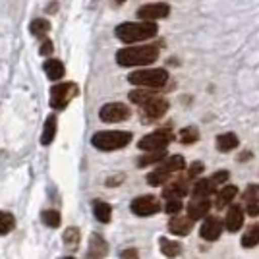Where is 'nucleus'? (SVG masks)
Returning a JSON list of instances; mask_svg holds the SVG:
<instances>
[{"label":"nucleus","mask_w":259,"mask_h":259,"mask_svg":"<svg viewBox=\"0 0 259 259\" xmlns=\"http://www.w3.org/2000/svg\"><path fill=\"white\" fill-rule=\"evenodd\" d=\"M128 81L134 85L157 89V87H162L168 81V72L162 70V68H147V70L143 68L138 72H132L128 76Z\"/></svg>","instance_id":"obj_3"},{"label":"nucleus","mask_w":259,"mask_h":259,"mask_svg":"<svg viewBox=\"0 0 259 259\" xmlns=\"http://www.w3.org/2000/svg\"><path fill=\"white\" fill-rule=\"evenodd\" d=\"M45 72H47V77L49 79H53V81H58V79H62L64 77V64L60 62V60H56V58H51V60H47L45 62Z\"/></svg>","instance_id":"obj_17"},{"label":"nucleus","mask_w":259,"mask_h":259,"mask_svg":"<svg viewBox=\"0 0 259 259\" xmlns=\"http://www.w3.org/2000/svg\"><path fill=\"white\" fill-rule=\"evenodd\" d=\"M248 205H246V211H248L249 217H257L259 215V203L255 199H251V201H246Z\"/></svg>","instance_id":"obj_37"},{"label":"nucleus","mask_w":259,"mask_h":259,"mask_svg":"<svg viewBox=\"0 0 259 259\" xmlns=\"http://www.w3.org/2000/svg\"><path fill=\"white\" fill-rule=\"evenodd\" d=\"M130 209H132L134 215L149 217L161 211V203H159V199L153 197V195H141V197H136V199L132 201Z\"/></svg>","instance_id":"obj_8"},{"label":"nucleus","mask_w":259,"mask_h":259,"mask_svg":"<svg viewBox=\"0 0 259 259\" xmlns=\"http://www.w3.org/2000/svg\"><path fill=\"white\" fill-rule=\"evenodd\" d=\"M172 141V134L168 130H157L153 134H147L141 138L138 147L143 151H157V149H166V145Z\"/></svg>","instance_id":"obj_7"},{"label":"nucleus","mask_w":259,"mask_h":259,"mask_svg":"<svg viewBox=\"0 0 259 259\" xmlns=\"http://www.w3.org/2000/svg\"><path fill=\"white\" fill-rule=\"evenodd\" d=\"M236 147H238V136L232 134V132L223 134V136L217 138V149H219V151L228 153V151H232V149H236Z\"/></svg>","instance_id":"obj_19"},{"label":"nucleus","mask_w":259,"mask_h":259,"mask_svg":"<svg viewBox=\"0 0 259 259\" xmlns=\"http://www.w3.org/2000/svg\"><path fill=\"white\" fill-rule=\"evenodd\" d=\"M122 259H140V253L136 249H124L122 251Z\"/></svg>","instance_id":"obj_39"},{"label":"nucleus","mask_w":259,"mask_h":259,"mask_svg":"<svg viewBox=\"0 0 259 259\" xmlns=\"http://www.w3.org/2000/svg\"><path fill=\"white\" fill-rule=\"evenodd\" d=\"M155 95H157V93H155V91H151V89H149V87H141V89H134V91H130V101H132V103H136V105H143V103H147V101H149V99L151 97H155Z\"/></svg>","instance_id":"obj_24"},{"label":"nucleus","mask_w":259,"mask_h":259,"mask_svg":"<svg viewBox=\"0 0 259 259\" xmlns=\"http://www.w3.org/2000/svg\"><path fill=\"white\" fill-rule=\"evenodd\" d=\"M56 136V116L51 114L49 118L45 120L43 134H41V145H51Z\"/></svg>","instance_id":"obj_21"},{"label":"nucleus","mask_w":259,"mask_h":259,"mask_svg":"<svg viewBox=\"0 0 259 259\" xmlns=\"http://www.w3.org/2000/svg\"><path fill=\"white\" fill-rule=\"evenodd\" d=\"M108 251V246L107 242L103 240L101 236H91V242H89V255H87V259H103L105 255H107Z\"/></svg>","instance_id":"obj_16"},{"label":"nucleus","mask_w":259,"mask_h":259,"mask_svg":"<svg viewBox=\"0 0 259 259\" xmlns=\"http://www.w3.org/2000/svg\"><path fill=\"white\" fill-rule=\"evenodd\" d=\"M228 176H230V174H228V170H221V172L213 174L209 180H211V184H213L215 188H221V186H223V184L228 180Z\"/></svg>","instance_id":"obj_33"},{"label":"nucleus","mask_w":259,"mask_h":259,"mask_svg":"<svg viewBox=\"0 0 259 259\" xmlns=\"http://www.w3.org/2000/svg\"><path fill=\"white\" fill-rule=\"evenodd\" d=\"M64 244L68 248H76L79 244V230L77 228H68L64 232Z\"/></svg>","instance_id":"obj_32"},{"label":"nucleus","mask_w":259,"mask_h":259,"mask_svg":"<svg viewBox=\"0 0 259 259\" xmlns=\"http://www.w3.org/2000/svg\"><path fill=\"white\" fill-rule=\"evenodd\" d=\"M93 213H95L99 223H110L112 207L108 205V203H105V201H95L93 203Z\"/></svg>","instance_id":"obj_25"},{"label":"nucleus","mask_w":259,"mask_h":259,"mask_svg":"<svg viewBox=\"0 0 259 259\" xmlns=\"http://www.w3.org/2000/svg\"><path fill=\"white\" fill-rule=\"evenodd\" d=\"M130 108L124 105V103H108L105 107L99 110V118L103 122H122V120H128L130 118Z\"/></svg>","instance_id":"obj_9"},{"label":"nucleus","mask_w":259,"mask_h":259,"mask_svg":"<svg viewBox=\"0 0 259 259\" xmlns=\"http://www.w3.org/2000/svg\"><path fill=\"white\" fill-rule=\"evenodd\" d=\"M180 209H182L180 199H168V201H166V207H164V211H166L168 215H178Z\"/></svg>","instance_id":"obj_34"},{"label":"nucleus","mask_w":259,"mask_h":259,"mask_svg":"<svg viewBox=\"0 0 259 259\" xmlns=\"http://www.w3.org/2000/svg\"><path fill=\"white\" fill-rule=\"evenodd\" d=\"M217 188L211 184L209 178H201V180H197L194 186V195L195 197H209V195L215 192Z\"/></svg>","instance_id":"obj_26"},{"label":"nucleus","mask_w":259,"mask_h":259,"mask_svg":"<svg viewBox=\"0 0 259 259\" xmlns=\"http://www.w3.org/2000/svg\"><path fill=\"white\" fill-rule=\"evenodd\" d=\"M244 225V211L238 205H230L227 213V221H225V227L228 232H238Z\"/></svg>","instance_id":"obj_15"},{"label":"nucleus","mask_w":259,"mask_h":259,"mask_svg":"<svg viewBox=\"0 0 259 259\" xmlns=\"http://www.w3.org/2000/svg\"><path fill=\"white\" fill-rule=\"evenodd\" d=\"M259 244V227L257 225H253V227H249L246 230V234L242 236V246L244 248H253V246H257Z\"/></svg>","instance_id":"obj_29"},{"label":"nucleus","mask_w":259,"mask_h":259,"mask_svg":"<svg viewBox=\"0 0 259 259\" xmlns=\"http://www.w3.org/2000/svg\"><path fill=\"white\" fill-rule=\"evenodd\" d=\"M186 166L182 155H172L168 159H162V162L157 166V170H153L151 174H147V182L151 186H161L166 180H170V174L182 170Z\"/></svg>","instance_id":"obj_5"},{"label":"nucleus","mask_w":259,"mask_h":259,"mask_svg":"<svg viewBox=\"0 0 259 259\" xmlns=\"http://www.w3.org/2000/svg\"><path fill=\"white\" fill-rule=\"evenodd\" d=\"M112 2H114V4H116V6H120V4H124V2H126V0H112Z\"/></svg>","instance_id":"obj_40"},{"label":"nucleus","mask_w":259,"mask_h":259,"mask_svg":"<svg viewBox=\"0 0 259 259\" xmlns=\"http://www.w3.org/2000/svg\"><path fill=\"white\" fill-rule=\"evenodd\" d=\"M64 259H74V257H64Z\"/></svg>","instance_id":"obj_41"},{"label":"nucleus","mask_w":259,"mask_h":259,"mask_svg":"<svg viewBox=\"0 0 259 259\" xmlns=\"http://www.w3.org/2000/svg\"><path fill=\"white\" fill-rule=\"evenodd\" d=\"M166 157L164 149H157V151H147V155H143L141 159H138V166H149L153 162H159Z\"/></svg>","instance_id":"obj_28"},{"label":"nucleus","mask_w":259,"mask_h":259,"mask_svg":"<svg viewBox=\"0 0 259 259\" xmlns=\"http://www.w3.org/2000/svg\"><path fill=\"white\" fill-rule=\"evenodd\" d=\"M14 228H16V219H14V215L6 213V211H0V236L10 234Z\"/></svg>","instance_id":"obj_27"},{"label":"nucleus","mask_w":259,"mask_h":259,"mask_svg":"<svg viewBox=\"0 0 259 259\" xmlns=\"http://www.w3.org/2000/svg\"><path fill=\"white\" fill-rule=\"evenodd\" d=\"M192 228H194V223H192L190 217L176 215L174 219H170V223H168V230H170L172 234H176V236H186V234H190Z\"/></svg>","instance_id":"obj_14"},{"label":"nucleus","mask_w":259,"mask_h":259,"mask_svg":"<svg viewBox=\"0 0 259 259\" xmlns=\"http://www.w3.org/2000/svg\"><path fill=\"white\" fill-rule=\"evenodd\" d=\"M180 141L182 143H186V145H190V143H195V141L199 140V132H197V128H184L180 130Z\"/></svg>","instance_id":"obj_31"},{"label":"nucleus","mask_w":259,"mask_h":259,"mask_svg":"<svg viewBox=\"0 0 259 259\" xmlns=\"http://www.w3.org/2000/svg\"><path fill=\"white\" fill-rule=\"evenodd\" d=\"M209 209H211L209 197H195L194 195L192 201H190V205H188V217H190L192 221L203 219V217H207Z\"/></svg>","instance_id":"obj_12"},{"label":"nucleus","mask_w":259,"mask_h":259,"mask_svg":"<svg viewBox=\"0 0 259 259\" xmlns=\"http://www.w3.org/2000/svg\"><path fill=\"white\" fill-rule=\"evenodd\" d=\"M161 246V253H164L166 257H178L182 253V244L176 240H168V238H161L159 242Z\"/></svg>","instance_id":"obj_20"},{"label":"nucleus","mask_w":259,"mask_h":259,"mask_svg":"<svg viewBox=\"0 0 259 259\" xmlns=\"http://www.w3.org/2000/svg\"><path fill=\"white\" fill-rule=\"evenodd\" d=\"M186 194H188V186L184 182H172L170 186H166L164 192H162V195L166 199H180Z\"/></svg>","instance_id":"obj_23"},{"label":"nucleus","mask_w":259,"mask_h":259,"mask_svg":"<svg viewBox=\"0 0 259 259\" xmlns=\"http://www.w3.org/2000/svg\"><path fill=\"white\" fill-rule=\"evenodd\" d=\"M170 14V6L164 2H155V4H145L138 10V18L143 22H155V20H164Z\"/></svg>","instance_id":"obj_11"},{"label":"nucleus","mask_w":259,"mask_h":259,"mask_svg":"<svg viewBox=\"0 0 259 259\" xmlns=\"http://www.w3.org/2000/svg\"><path fill=\"white\" fill-rule=\"evenodd\" d=\"M141 110H143V118L147 120V122H149V120H159L166 114V110H168V101L159 97V95H155V97H151L147 103L141 105Z\"/></svg>","instance_id":"obj_10"},{"label":"nucleus","mask_w":259,"mask_h":259,"mask_svg":"<svg viewBox=\"0 0 259 259\" xmlns=\"http://www.w3.org/2000/svg\"><path fill=\"white\" fill-rule=\"evenodd\" d=\"M29 31H31L33 37L45 39L47 33L51 31V23H49V20H45V18H37V20H33V22L29 23Z\"/></svg>","instance_id":"obj_22"},{"label":"nucleus","mask_w":259,"mask_h":259,"mask_svg":"<svg viewBox=\"0 0 259 259\" xmlns=\"http://www.w3.org/2000/svg\"><path fill=\"white\" fill-rule=\"evenodd\" d=\"M130 141H132V134L130 132H99L91 138V143L101 149V151H116L126 147Z\"/></svg>","instance_id":"obj_4"},{"label":"nucleus","mask_w":259,"mask_h":259,"mask_svg":"<svg viewBox=\"0 0 259 259\" xmlns=\"http://www.w3.org/2000/svg\"><path fill=\"white\" fill-rule=\"evenodd\" d=\"M161 45H143V47H126L116 53L120 66H149L159 58Z\"/></svg>","instance_id":"obj_1"},{"label":"nucleus","mask_w":259,"mask_h":259,"mask_svg":"<svg viewBox=\"0 0 259 259\" xmlns=\"http://www.w3.org/2000/svg\"><path fill=\"white\" fill-rule=\"evenodd\" d=\"M201 172H203V164H201V162H192V166H190V170H188V176H190V178H195V176H199Z\"/></svg>","instance_id":"obj_36"},{"label":"nucleus","mask_w":259,"mask_h":259,"mask_svg":"<svg viewBox=\"0 0 259 259\" xmlns=\"http://www.w3.org/2000/svg\"><path fill=\"white\" fill-rule=\"evenodd\" d=\"M221 230H223V223H221L217 217H207L205 223L201 225L199 234H201V238L207 240V242H215L217 238L221 236Z\"/></svg>","instance_id":"obj_13"},{"label":"nucleus","mask_w":259,"mask_h":259,"mask_svg":"<svg viewBox=\"0 0 259 259\" xmlns=\"http://www.w3.org/2000/svg\"><path fill=\"white\" fill-rule=\"evenodd\" d=\"M257 203H259V199H257Z\"/></svg>","instance_id":"obj_42"},{"label":"nucleus","mask_w":259,"mask_h":259,"mask_svg":"<svg viewBox=\"0 0 259 259\" xmlns=\"http://www.w3.org/2000/svg\"><path fill=\"white\" fill-rule=\"evenodd\" d=\"M79 89L74 81H64V83H56L51 89V107L56 110H62L70 105L72 99H76Z\"/></svg>","instance_id":"obj_6"},{"label":"nucleus","mask_w":259,"mask_h":259,"mask_svg":"<svg viewBox=\"0 0 259 259\" xmlns=\"http://www.w3.org/2000/svg\"><path fill=\"white\" fill-rule=\"evenodd\" d=\"M257 192H259V186H248V190H246V194H244V199H246V201L255 199Z\"/></svg>","instance_id":"obj_38"},{"label":"nucleus","mask_w":259,"mask_h":259,"mask_svg":"<svg viewBox=\"0 0 259 259\" xmlns=\"http://www.w3.org/2000/svg\"><path fill=\"white\" fill-rule=\"evenodd\" d=\"M41 221H43L47 227H51V228L60 227V213H58V211H54V209H47V211L41 213Z\"/></svg>","instance_id":"obj_30"},{"label":"nucleus","mask_w":259,"mask_h":259,"mask_svg":"<svg viewBox=\"0 0 259 259\" xmlns=\"http://www.w3.org/2000/svg\"><path fill=\"white\" fill-rule=\"evenodd\" d=\"M54 47H53V41H49L47 37L43 39V43H41V49H39V54L41 56H49V54H53Z\"/></svg>","instance_id":"obj_35"},{"label":"nucleus","mask_w":259,"mask_h":259,"mask_svg":"<svg viewBox=\"0 0 259 259\" xmlns=\"http://www.w3.org/2000/svg\"><path fill=\"white\" fill-rule=\"evenodd\" d=\"M159 31L157 23L155 22H126L120 23L116 27V37H118L122 43L132 45V43H140V41H147L155 37Z\"/></svg>","instance_id":"obj_2"},{"label":"nucleus","mask_w":259,"mask_h":259,"mask_svg":"<svg viewBox=\"0 0 259 259\" xmlns=\"http://www.w3.org/2000/svg\"><path fill=\"white\" fill-rule=\"evenodd\" d=\"M236 195H238V188H234V186H227V188L219 190V194L215 197V207L217 209H223V207L230 205Z\"/></svg>","instance_id":"obj_18"}]
</instances>
